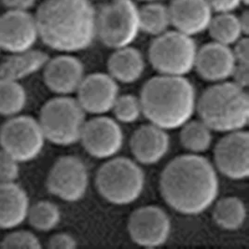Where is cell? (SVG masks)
Instances as JSON below:
<instances>
[{
    "label": "cell",
    "instance_id": "1",
    "mask_svg": "<svg viewBox=\"0 0 249 249\" xmlns=\"http://www.w3.org/2000/svg\"><path fill=\"white\" fill-rule=\"evenodd\" d=\"M160 192L164 202L178 213L200 215L217 199V172L214 164L200 154L178 156L161 172Z\"/></svg>",
    "mask_w": 249,
    "mask_h": 249
},
{
    "label": "cell",
    "instance_id": "27",
    "mask_svg": "<svg viewBox=\"0 0 249 249\" xmlns=\"http://www.w3.org/2000/svg\"><path fill=\"white\" fill-rule=\"evenodd\" d=\"M213 41L222 45H233L244 36L237 16L229 13L213 15L207 28Z\"/></svg>",
    "mask_w": 249,
    "mask_h": 249
},
{
    "label": "cell",
    "instance_id": "11",
    "mask_svg": "<svg viewBox=\"0 0 249 249\" xmlns=\"http://www.w3.org/2000/svg\"><path fill=\"white\" fill-rule=\"evenodd\" d=\"M128 233L139 247L154 249L164 245L170 237L172 223L168 214L157 205L136 209L128 220Z\"/></svg>",
    "mask_w": 249,
    "mask_h": 249
},
{
    "label": "cell",
    "instance_id": "17",
    "mask_svg": "<svg viewBox=\"0 0 249 249\" xmlns=\"http://www.w3.org/2000/svg\"><path fill=\"white\" fill-rule=\"evenodd\" d=\"M236 61L230 46L210 42L197 50L194 69L202 79L222 82L231 78Z\"/></svg>",
    "mask_w": 249,
    "mask_h": 249
},
{
    "label": "cell",
    "instance_id": "40",
    "mask_svg": "<svg viewBox=\"0 0 249 249\" xmlns=\"http://www.w3.org/2000/svg\"><path fill=\"white\" fill-rule=\"evenodd\" d=\"M1 51H2V50H1V48H0V52H1Z\"/></svg>",
    "mask_w": 249,
    "mask_h": 249
},
{
    "label": "cell",
    "instance_id": "21",
    "mask_svg": "<svg viewBox=\"0 0 249 249\" xmlns=\"http://www.w3.org/2000/svg\"><path fill=\"white\" fill-rule=\"evenodd\" d=\"M146 68L143 54L136 48L126 46L116 49L108 58V74L117 82L131 84L137 81Z\"/></svg>",
    "mask_w": 249,
    "mask_h": 249
},
{
    "label": "cell",
    "instance_id": "10",
    "mask_svg": "<svg viewBox=\"0 0 249 249\" xmlns=\"http://www.w3.org/2000/svg\"><path fill=\"white\" fill-rule=\"evenodd\" d=\"M90 182L89 172L81 159L67 155L57 159L46 179L49 193L58 199L75 203L87 193Z\"/></svg>",
    "mask_w": 249,
    "mask_h": 249
},
{
    "label": "cell",
    "instance_id": "2",
    "mask_svg": "<svg viewBox=\"0 0 249 249\" xmlns=\"http://www.w3.org/2000/svg\"><path fill=\"white\" fill-rule=\"evenodd\" d=\"M96 13L91 0H45L35 15L38 37L63 53L86 50L96 37Z\"/></svg>",
    "mask_w": 249,
    "mask_h": 249
},
{
    "label": "cell",
    "instance_id": "18",
    "mask_svg": "<svg viewBox=\"0 0 249 249\" xmlns=\"http://www.w3.org/2000/svg\"><path fill=\"white\" fill-rule=\"evenodd\" d=\"M168 10L171 25L190 36L206 31L213 17L206 0H172Z\"/></svg>",
    "mask_w": 249,
    "mask_h": 249
},
{
    "label": "cell",
    "instance_id": "7",
    "mask_svg": "<svg viewBox=\"0 0 249 249\" xmlns=\"http://www.w3.org/2000/svg\"><path fill=\"white\" fill-rule=\"evenodd\" d=\"M197 50L193 36L168 30L155 36L148 49V60L160 75L185 77L194 69Z\"/></svg>",
    "mask_w": 249,
    "mask_h": 249
},
{
    "label": "cell",
    "instance_id": "28",
    "mask_svg": "<svg viewBox=\"0 0 249 249\" xmlns=\"http://www.w3.org/2000/svg\"><path fill=\"white\" fill-rule=\"evenodd\" d=\"M26 220L36 231L48 232L53 231L61 222V211L51 201H38L30 204Z\"/></svg>",
    "mask_w": 249,
    "mask_h": 249
},
{
    "label": "cell",
    "instance_id": "33",
    "mask_svg": "<svg viewBox=\"0 0 249 249\" xmlns=\"http://www.w3.org/2000/svg\"><path fill=\"white\" fill-rule=\"evenodd\" d=\"M232 50L236 64L249 65V40L248 36H242L234 44Z\"/></svg>",
    "mask_w": 249,
    "mask_h": 249
},
{
    "label": "cell",
    "instance_id": "38",
    "mask_svg": "<svg viewBox=\"0 0 249 249\" xmlns=\"http://www.w3.org/2000/svg\"><path fill=\"white\" fill-rule=\"evenodd\" d=\"M249 2V0H242V4H244V5H248Z\"/></svg>",
    "mask_w": 249,
    "mask_h": 249
},
{
    "label": "cell",
    "instance_id": "6",
    "mask_svg": "<svg viewBox=\"0 0 249 249\" xmlns=\"http://www.w3.org/2000/svg\"><path fill=\"white\" fill-rule=\"evenodd\" d=\"M85 114L77 99L58 95L42 106L37 121L46 141L68 147L79 142L86 122Z\"/></svg>",
    "mask_w": 249,
    "mask_h": 249
},
{
    "label": "cell",
    "instance_id": "13",
    "mask_svg": "<svg viewBox=\"0 0 249 249\" xmlns=\"http://www.w3.org/2000/svg\"><path fill=\"white\" fill-rule=\"evenodd\" d=\"M214 166L216 172L232 180H244L249 176V135L240 130L227 133L215 145Z\"/></svg>",
    "mask_w": 249,
    "mask_h": 249
},
{
    "label": "cell",
    "instance_id": "12",
    "mask_svg": "<svg viewBox=\"0 0 249 249\" xmlns=\"http://www.w3.org/2000/svg\"><path fill=\"white\" fill-rule=\"evenodd\" d=\"M79 142L91 157L108 160L115 157L124 147V135L116 120L99 115L85 122Z\"/></svg>",
    "mask_w": 249,
    "mask_h": 249
},
{
    "label": "cell",
    "instance_id": "34",
    "mask_svg": "<svg viewBox=\"0 0 249 249\" xmlns=\"http://www.w3.org/2000/svg\"><path fill=\"white\" fill-rule=\"evenodd\" d=\"M211 10L215 13H229L235 11L242 0H206Z\"/></svg>",
    "mask_w": 249,
    "mask_h": 249
},
{
    "label": "cell",
    "instance_id": "25",
    "mask_svg": "<svg viewBox=\"0 0 249 249\" xmlns=\"http://www.w3.org/2000/svg\"><path fill=\"white\" fill-rule=\"evenodd\" d=\"M180 128V143L190 153L201 154L211 147L213 131L201 120H190Z\"/></svg>",
    "mask_w": 249,
    "mask_h": 249
},
{
    "label": "cell",
    "instance_id": "5",
    "mask_svg": "<svg viewBox=\"0 0 249 249\" xmlns=\"http://www.w3.org/2000/svg\"><path fill=\"white\" fill-rule=\"evenodd\" d=\"M145 173L136 160L108 159L98 169L95 187L103 199L114 205H128L139 199L145 188Z\"/></svg>",
    "mask_w": 249,
    "mask_h": 249
},
{
    "label": "cell",
    "instance_id": "9",
    "mask_svg": "<svg viewBox=\"0 0 249 249\" xmlns=\"http://www.w3.org/2000/svg\"><path fill=\"white\" fill-rule=\"evenodd\" d=\"M46 138L36 119L28 115H17L0 127V148L19 163L37 158L45 146Z\"/></svg>",
    "mask_w": 249,
    "mask_h": 249
},
{
    "label": "cell",
    "instance_id": "22",
    "mask_svg": "<svg viewBox=\"0 0 249 249\" xmlns=\"http://www.w3.org/2000/svg\"><path fill=\"white\" fill-rule=\"evenodd\" d=\"M49 55L39 50L12 53L0 65V79L19 81L27 79L43 70Z\"/></svg>",
    "mask_w": 249,
    "mask_h": 249
},
{
    "label": "cell",
    "instance_id": "8",
    "mask_svg": "<svg viewBox=\"0 0 249 249\" xmlns=\"http://www.w3.org/2000/svg\"><path fill=\"white\" fill-rule=\"evenodd\" d=\"M133 0H112L96 13V36L111 49L130 46L140 32L139 15Z\"/></svg>",
    "mask_w": 249,
    "mask_h": 249
},
{
    "label": "cell",
    "instance_id": "3",
    "mask_svg": "<svg viewBox=\"0 0 249 249\" xmlns=\"http://www.w3.org/2000/svg\"><path fill=\"white\" fill-rule=\"evenodd\" d=\"M139 99L149 124L166 131L180 128L196 111L195 89L185 77H153L142 87Z\"/></svg>",
    "mask_w": 249,
    "mask_h": 249
},
{
    "label": "cell",
    "instance_id": "19",
    "mask_svg": "<svg viewBox=\"0 0 249 249\" xmlns=\"http://www.w3.org/2000/svg\"><path fill=\"white\" fill-rule=\"evenodd\" d=\"M130 147L137 162L145 165L156 164L168 153L170 137L166 130L157 125H142L131 137Z\"/></svg>",
    "mask_w": 249,
    "mask_h": 249
},
{
    "label": "cell",
    "instance_id": "16",
    "mask_svg": "<svg viewBox=\"0 0 249 249\" xmlns=\"http://www.w3.org/2000/svg\"><path fill=\"white\" fill-rule=\"evenodd\" d=\"M84 77L82 62L69 53L50 58L43 68L46 87L57 95L68 96L77 92Z\"/></svg>",
    "mask_w": 249,
    "mask_h": 249
},
{
    "label": "cell",
    "instance_id": "39",
    "mask_svg": "<svg viewBox=\"0 0 249 249\" xmlns=\"http://www.w3.org/2000/svg\"><path fill=\"white\" fill-rule=\"evenodd\" d=\"M140 1H144V2H154V1H160V0H140Z\"/></svg>",
    "mask_w": 249,
    "mask_h": 249
},
{
    "label": "cell",
    "instance_id": "29",
    "mask_svg": "<svg viewBox=\"0 0 249 249\" xmlns=\"http://www.w3.org/2000/svg\"><path fill=\"white\" fill-rule=\"evenodd\" d=\"M111 111L118 123L125 124L136 123L143 115L140 99L133 94L119 95Z\"/></svg>",
    "mask_w": 249,
    "mask_h": 249
},
{
    "label": "cell",
    "instance_id": "24",
    "mask_svg": "<svg viewBox=\"0 0 249 249\" xmlns=\"http://www.w3.org/2000/svg\"><path fill=\"white\" fill-rule=\"evenodd\" d=\"M146 3V5L138 9L140 31L153 36L167 32L171 26L168 7L159 1Z\"/></svg>",
    "mask_w": 249,
    "mask_h": 249
},
{
    "label": "cell",
    "instance_id": "37",
    "mask_svg": "<svg viewBox=\"0 0 249 249\" xmlns=\"http://www.w3.org/2000/svg\"><path fill=\"white\" fill-rule=\"evenodd\" d=\"M239 23L241 25L243 34L245 36H248L249 32V12L247 10L241 14L240 17H238Z\"/></svg>",
    "mask_w": 249,
    "mask_h": 249
},
{
    "label": "cell",
    "instance_id": "31",
    "mask_svg": "<svg viewBox=\"0 0 249 249\" xmlns=\"http://www.w3.org/2000/svg\"><path fill=\"white\" fill-rule=\"evenodd\" d=\"M20 177V163L0 148V185L12 183Z\"/></svg>",
    "mask_w": 249,
    "mask_h": 249
},
{
    "label": "cell",
    "instance_id": "26",
    "mask_svg": "<svg viewBox=\"0 0 249 249\" xmlns=\"http://www.w3.org/2000/svg\"><path fill=\"white\" fill-rule=\"evenodd\" d=\"M27 105V92L19 81L0 79V116L12 118L22 114Z\"/></svg>",
    "mask_w": 249,
    "mask_h": 249
},
{
    "label": "cell",
    "instance_id": "36",
    "mask_svg": "<svg viewBox=\"0 0 249 249\" xmlns=\"http://www.w3.org/2000/svg\"><path fill=\"white\" fill-rule=\"evenodd\" d=\"M8 11L28 12L36 4V0H3Z\"/></svg>",
    "mask_w": 249,
    "mask_h": 249
},
{
    "label": "cell",
    "instance_id": "15",
    "mask_svg": "<svg viewBox=\"0 0 249 249\" xmlns=\"http://www.w3.org/2000/svg\"><path fill=\"white\" fill-rule=\"evenodd\" d=\"M77 101L85 113L95 116L111 111L119 94L118 82L105 73L85 76L77 91Z\"/></svg>",
    "mask_w": 249,
    "mask_h": 249
},
{
    "label": "cell",
    "instance_id": "14",
    "mask_svg": "<svg viewBox=\"0 0 249 249\" xmlns=\"http://www.w3.org/2000/svg\"><path fill=\"white\" fill-rule=\"evenodd\" d=\"M36 18L28 12L8 11L0 16V48L18 53L34 48L38 39Z\"/></svg>",
    "mask_w": 249,
    "mask_h": 249
},
{
    "label": "cell",
    "instance_id": "4",
    "mask_svg": "<svg viewBox=\"0 0 249 249\" xmlns=\"http://www.w3.org/2000/svg\"><path fill=\"white\" fill-rule=\"evenodd\" d=\"M196 110L213 132L227 134L244 130L249 124V93L233 81L217 82L200 95Z\"/></svg>",
    "mask_w": 249,
    "mask_h": 249
},
{
    "label": "cell",
    "instance_id": "23",
    "mask_svg": "<svg viewBox=\"0 0 249 249\" xmlns=\"http://www.w3.org/2000/svg\"><path fill=\"white\" fill-rule=\"evenodd\" d=\"M213 218L215 224L226 231H237L244 226L248 212L245 203L235 196L221 198L214 203Z\"/></svg>",
    "mask_w": 249,
    "mask_h": 249
},
{
    "label": "cell",
    "instance_id": "20",
    "mask_svg": "<svg viewBox=\"0 0 249 249\" xmlns=\"http://www.w3.org/2000/svg\"><path fill=\"white\" fill-rule=\"evenodd\" d=\"M30 199L17 182L0 185V230L11 231L26 221Z\"/></svg>",
    "mask_w": 249,
    "mask_h": 249
},
{
    "label": "cell",
    "instance_id": "30",
    "mask_svg": "<svg viewBox=\"0 0 249 249\" xmlns=\"http://www.w3.org/2000/svg\"><path fill=\"white\" fill-rule=\"evenodd\" d=\"M0 248L5 249H39L42 248V245L39 238L34 232L16 228L9 231V232L1 239Z\"/></svg>",
    "mask_w": 249,
    "mask_h": 249
},
{
    "label": "cell",
    "instance_id": "32",
    "mask_svg": "<svg viewBox=\"0 0 249 249\" xmlns=\"http://www.w3.org/2000/svg\"><path fill=\"white\" fill-rule=\"evenodd\" d=\"M77 246V240L67 232L55 233L48 241V248L51 249H73Z\"/></svg>",
    "mask_w": 249,
    "mask_h": 249
},
{
    "label": "cell",
    "instance_id": "35",
    "mask_svg": "<svg viewBox=\"0 0 249 249\" xmlns=\"http://www.w3.org/2000/svg\"><path fill=\"white\" fill-rule=\"evenodd\" d=\"M231 78L235 84L244 89H248L249 85V65L236 64Z\"/></svg>",
    "mask_w": 249,
    "mask_h": 249
}]
</instances>
